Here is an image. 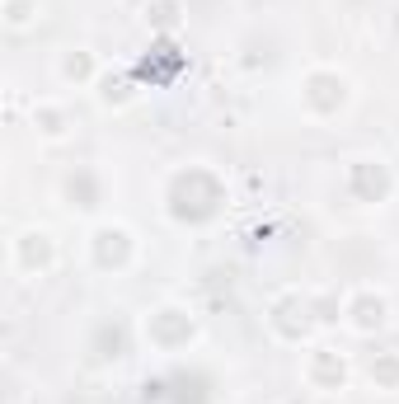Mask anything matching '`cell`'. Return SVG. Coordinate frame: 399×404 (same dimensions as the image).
Returning <instances> with one entry per match:
<instances>
[{"label":"cell","mask_w":399,"mask_h":404,"mask_svg":"<svg viewBox=\"0 0 399 404\" xmlns=\"http://www.w3.org/2000/svg\"><path fill=\"white\" fill-rule=\"evenodd\" d=\"M5 10H10V29H29V24H33V15H29V5H24V0H10Z\"/></svg>","instance_id":"obj_1"}]
</instances>
